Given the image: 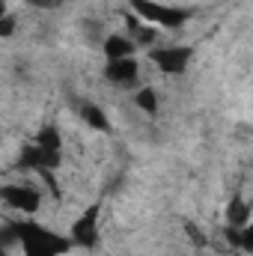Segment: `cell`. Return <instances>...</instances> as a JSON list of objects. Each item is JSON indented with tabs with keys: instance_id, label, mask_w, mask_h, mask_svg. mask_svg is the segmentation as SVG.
<instances>
[{
	"instance_id": "obj_7",
	"label": "cell",
	"mask_w": 253,
	"mask_h": 256,
	"mask_svg": "<svg viewBox=\"0 0 253 256\" xmlns=\"http://www.w3.org/2000/svg\"><path fill=\"white\" fill-rule=\"evenodd\" d=\"M108 78L114 84H120V86H131L137 80V63L131 57H126V60H110L108 63Z\"/></svg>"
},
{
	"instance_id": "obj_6",
	"label": "cell",
	"mask_w": 253,
	"mask_h": 256,
	"mask_svg": "<svg viewBox=\"0 0 253 256\" xmlns=\"http://www.w3.org/2000/svg\"><path fill=\"white\" fill-rule=\"evenodd\" d=\"M0 196L12 206V208H18V212H36L39 208V194L33 191V188H24V185H6Z\"/></svg>"
},
{
	"instance_id": "obj_16",
	"label": "cell",
	"mask_w": 253,
	"mask_h": 256,
	"mask_svg": "<svg viewBox=\"0 0 253 256\" xmlns=\"http://www.w3.org/2000/svg\"><path fill=\"white\" fill-rule=\"evenodd\" d=\"M188 236L194 238V242H196V244H202V236H200V230H196L194 224H188Z\"/></svg>"
},
{
	"instance_id": "obj_14",
	"label": "cell",
	"mask_w": 253,
	"mask_h": 256,
	"mask_svg": "<svg viewBox=\"0 0 253 256\" xmlns=\"http://www.w3.org/2000/svg\"><path fill=\"white\" fill-rule=\"evenodd\" d=\"M12 30H15V18L12 15H3L0 18V36H12Z\"/></svg>"
},
{
	"instance_id": "obj_11",
	"label": "cell",
	"mask_w": 253,
	"mask_h": 256,
	"mask_svg": "<svg viewBox=\"0 0 253 256\" xmlns=\"http://www.w3.org/2000/svg\"><path fill=\"white\" fill-rule=\"evenodd\" d=\"M36 143H39V146H45V149H51V152H60V134H57V128H54V126L42 128Z\"/></svg>"
},
{
	"instance_id": "obj_12",
	"label": "cell",
	"mask_w": 253,
	"mask_h": 256,
	"mask_svg": "<svg viewBox=\"0 0 253 256\" xmlns=\"http://www.w3.org/2000/svg\"><path fill=\"white\" fill-rule=\"evenodd\" d=\"M137 104H140L146 114H155V110H158V96H155V90H152V86H143V90L137 92Z\"/></svg>"
},
{
	"instance_id": "obj_2",
	"label": "cell",
	"mask_w": 253,
	"mask_h": 256,
	"mask_svg": "<svg viewBox=\"0 0 253 256\" xmlns=\"http://www.w3.org/2000/svg\"><path fill=\"white\" fill-rule=\"evenodd\" d=\"M131 6H134V12L140 18H149V21H155L161 27H179L190 18L188 9H170V6H161L155 0H131Z\"/></svg>"
},
{
	"instance_id": "obj_15",
	"label": "cell",
	"mask_w": 253,
	"mask_h": 256,
	"mask_svg": "<svg viewBox=\"0 0 253 256\" xmlns=\"http://www.w3.org/2000/svg\"><path fill=\"white\" fill-rule=\"evenodd\" d=\"M152 39H155V33H152V30H143V27L137 30V42H143V45H149Z\"/></svg>"
},
{
	"instance_id": "obj_8",
	"label": "cell",
	"mask_w": 253,
	"mask_h": 256,
	"mask_svg": "<svg viewBox=\"0 0 253 256\" xmlns=\"http://www.w3.org/2000/svg\"><path fill=\"white\" fill-rule=\"evenodd\" d=\"M226 224L230 226H236V230H244L248 224H250V208H248V202L244 200H232L230 202V208H226Z\"/></svg>"
},
{
	"instance_id": "obj_4",
	"label": "cell",
	"mask_w": 253,
	"mask_h": 256,
	"mask_svg": "<svg viewBox=\"0 0 253 256\" xmlns=\"http://www.w3.org/2000/svg\"><path fill=\"white\" fill-rule=\"evenodd\" d=\"M60 164V152H51V149H45V146H27L24 152H21V167H33V170H42V173H48V170H54Z\"/></svg>"
},
{
	"instance_id": "obj_13",
	"label": "cell",
	"mask_w": 253,
	"mask_h": 256,
	"mask_svg": "<svg viewBox=\"0 0 253 256\" xmlns=\"http://www.w3.org/2000/svg\"><path fill=\"white\" fill-rule=\"evenodd\" d=\"M242 248H244V250H253V220L242 230Z\"/></svg>"
},
{
	"instance_id": "obj_9",
	"label": "cell",
	"mask_w": 253,
	"mask_h": 256,
	"mask_svg": "<svg viewBox=\"0 0 253 256\" xmlns=\"http://www.w3.org/2000/svg\"><path fill=\"white\" fill-rule=\"evenodd\" d=\"M131 51H134V45L128 42L126 36H108V39H104V54H108V60H126V57H131Z\"/></svg>"
},
{
	"instance_id": "obj_10",
	"label": "cell",
	"mask_w": 253,
	"mask_h": 256,
	"mask_svg": "<svg viewBox=\"0 0 253 256\" xmlns=\"http://www.w3.org/2000/svg\"><path fill=\"white\" fill-rule=\"evenodd\" d=\"M80 114H84V120H86V122H90L92 128H98V131H110V122H108V116H104L98 108H92V104H84V110H80Z\"/></svg>"
},
{
	"instance_id": "obj_17",
	"label": "cell",
	"mask_w": 253,
	"mask_h": 256,
	"mask_svg": "<svg viewBox=\"0 0 253 256\" xmlns=\"http://www.w3.org/2000/svg\"><path fill=\"white\" fill-rule=\"evenodd\" d=\"M27 3H33V6H42V9H48V6H57L60 0H27Z\"/></svg>"
},
{
	"instance_id": "obj_5",
	"label": "cell",
	"mask_w": 253,
	"mask_h": 256,
	"mask_svg": "<svg viewBox=\"0 0 253 256\" xmlns=\"http://www.w3.org/2000/svg\"><path fill=\"white\" fill-rule=\"evenodd\" d=\"M96 220H98V208L92 206V208H86V212H84V218L72 226V242H74V244H80V248H96V242H98Z\"/></svg>"
},
{
	"instance_id": "obj_1",
	"label": "cell",
	"mask_w": 253,
	"mask_h": 256,
	"mask_svg": "<svg viewBox=\"0 0 253 256\" xmlns=\"http://www.w3.org/2000/svg\"><path fill=\"white\" fill-rule=\"evenodd\" d=\"M15 232H18V242L24 248V256H60L68 250V238H60L36 224H15Z\"/></svg>"
},
{
	"instance_id": "obj_3",
	"label": "cell",
	"mask_w": 253,
	"mask_h": 256,
	"mask_svg": "<svg viewBox=\"0 0 253 256\" xmlns=\"http://www.w3.org/2000/svg\"><path fill=\"white\" fill-rule=\"evenodd\" d=\"M152 60L167 74H182L190 63V48H161L152 54Z\"/></svg>"
}]
</instances>
